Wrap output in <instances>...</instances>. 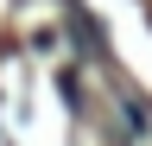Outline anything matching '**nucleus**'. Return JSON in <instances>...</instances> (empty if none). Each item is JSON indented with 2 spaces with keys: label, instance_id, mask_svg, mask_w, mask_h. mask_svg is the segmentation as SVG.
Listing matches in <instances>:
<instances>
[]
</instances>
